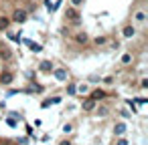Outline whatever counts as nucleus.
I'll return each mask as SVG.
<instances>
[{
  "label": "nucleus",
  "mask_w": 148,
  "mask_h": 145,
  "mask_svg": "<svg viewBox=\"0 0 148 145\" xmlns=\"http://www.w3.org/2000/svg\"><path fill=\"white\" fill-rule=\"evenodd\" d=\"M65 16H67L71 22H79V10H77L75 6H69L67 12H65Z\"/></svg>",
  "instance_id": "2"
},
{
  "label": "nucleus",
  "mask_w": 148,
  "mask_h": 145,
  "mask_svg": "<svg viewBox=\"0 0 148 145\" xmlns=\"http://www.w3.org/2000/svg\"><path fill=\"white\" fill-rule=\"evenodd\" d=\"M8 38H10V40H14V42H18V40H21V36H18V34H14V32H8Z\"/></svg>",
  "instance_id": "18"
},
{
  "label": "nucleus",
  "mask_w": 148,
  "mask_h": 145,
  "mask_svg": "<svg viewBox=\"0 0 148 145\" xmlns=\"http://www.w3.org/2000/svg\"><path fill=\"white\" fill-rule=\"evenodd\" d=\"M83 4V0H71V6H75V8H79Z\"/></svg>",
  "instance_id": "21"
},
{
  "label": "nucleus",
  "mask_w": 148,
  "mask_h": 145,
  "mask_svg": "<svg viewBox=\"0 0 148 145\" xmlns=\"http://www.w3.org/2000/svg\"><path fill=\"white\" fill-rule=\"evenodd\" d=\"M106 97V91H101V89H95V91H91V95H89V99H93L95 103L99 101V99H103Z\"/></svg>",
  "instance_id": "9"
},
{
  "label": "nucleus",
  "mask_w": 148,
  "mask_h": 145,
  "mask_svg": "<svg viewBox=\"0 0 148 145\" xmlns=\"http://www.w3.org/2000/svg\"><path fill=\"white\" fill-rule=\"evenodd\" d=\"M10 24V18L8 16H0V30H6Z\"/></svg>",
  "instance_id": "13"
},
{
  "label": "nucleus",
  "mask_w": 148,
  "mask_h": 145,
  "mask_svg": "<svg viewBox=\"0 0 148 145\" xmlns=\"http://www.w3.org/2000/svg\"><path fill=\"white\" fill-rule=\"evenodd\" d=\"M97 115H99V117H106V115H108V109H106V107H99V109H97Z\"/></svg>",
  "instance_id": "19"
},
{
  "label": "nucleus",
  "mask_w": 148,
  "mask_h": 145,
  "mask_svg": "<svg viewBox=\"0 0 148 145\" xmlns=\"http://www.w3.org/2000/svg\"><path fill=\"white\" fill-rule=\"evenodd\" d=\"M122 34H124L126 38H132V36H136V26H132V24H128V26H124V30H122Z\"/></svg>",
  "instance_id": "8"
},
{
  "label": "nucleus",
  "mask_w": 148,
  "mask_h": 145,
  "mask_svg": "<svg viewBox=\"0 0 148 145\" xmlns=\"http://www.w3.org/2000/svg\"><path fill=\"white\" fill-rule=\"evenodd\" d=\"M51 73H53V75H55L59 81H67V79H69V73H67V69H53Z\"/></svg>",
  "instance_id": "4"
},
{
  "label": "nucleus",
  "mask_w": 148,
  "mask_h": 145,
  "mask_svg": "<svg viewBox=\"0 0 148 145\" xmlns=\"http://www.w3.org/2000/svg\"><path fill=\"white\" fill-rule=\"evenodd\" d=\"M114 133L116 135H124L126 133V123H116L114 125Z\"/></svg>",
  "instance_id": "12"
},
{
  "label": "nucleus",
  "mask_w": 148,
  "mask_h": 145,
  "mask_svg": "<svg viewBox=\"0 0 148 145\" xmlns=\"http://www.w3.org/2000/svg\"><path fill=\"white\" fill-rule=\"evenodd\" d=\"M93 42H95V45H106V42H108V38H106V36H97Z\"/></svg>",
  "instance_id": "17"
},
{
  "label": "nucleus",
  "mask_w": 148,
  "mask_h": 145,
  "mask_svg": "<svg viewBox=\"0 0 148 145\" xmlns=\"http://www.w3.org/2000/svg\"><path fill=\"white\" fill-rule=\"evenodd\" d=\"M0 59H2V61H10L12 59V51L6 45H2V42H0Z\"/></svg>",
  "instance_id": "3"
},
{
  "label": "nucleus",
  "mask_w": 148,
  "mask_h": 145,
  "mask_svg": "<svg viewBox=\"0 0 148 145\" xmlns=\"http://www.w3.org/2000/svg\"><path fill=\"white\" fill-rule=\"evenodd\" d=\"M14 83V75L12 73H2L0 75V85H12Z\"/></svg>",
  "instance_id": "5"
},
{
  "label": "nucleus",
  "mask_w": 148,
  "mask_h": 145,
  "mask_svg": "<svg viewBox=\"0 0 148 145\" xmlns=\"http://www.w3.org/2000/svg\"><path fill=\"white\" fill-rule=\"evenodd\" d=\"M27 45H29V47H31V51H35V53H41V51H43V47H41V45H35V42H29V40H27Z\"/></svg>",
  "instance_id": "15"
},
{
  "label": "nucleus",
  "mask_w": 148,
  "mask_h": 145,
  "mask_svg": "<svg viewBox=\"0 0 148 145\" xmlns=\"http://www.w3.org/2000/svg\"><path fill=\"white\" fill-rule=\"evenodd\" d=\"M120 61H122V65H130L132 63V53H124Z\"/></svg>",
  "instance_id": "14"
},
{
  "label": "nucleus",
  "mask_w": 148,
  "mask_h": 145,
  "mask_svg": "<svg viewBox=\"0 0 148 145\" xmlns=\"http://www.w3.org/2000/svg\"><path fill=\"white\" fill-rule=\"evenodd\" d=\"M132 18H134V22H138V24H144V22H146V12H144V10H136Z\"/></svg>",
  "instance_id": "7"
},
{
  "label": "nucleus",
  "mask_w": 148,
  "mask_h": 145,
  "mask_svg": "<svg viewBox=\"0 0 148 145\" xmlns=\"http://www.w3.org/2000/svg\"><path fill=\"white\" fill-rule=\"evenodd\" d=\"M140 87L146 89V87H148V79H142V81H140Z\"/></svg>",
  "instance_id": "22"
},
{
  "label": "nucleus",
  "mask_w": 148,
  "mask_h": 145,
  "mask_svg": "<svg viewBox=\"0 0 148 145\" xmlns=\"http://www.w3.org/2000/svg\"><path fill=\"white\" fill-rule=\"evenodd\" d=\"M27 16H29L27 10H23V8L18 10V8H16V10L12 12V16H10V22H18V24H23V22L27 20Z\"/></svg>",
  "instance_id": "1"
},
{
  "label": "nucleus",
  "mask_w": 148,
  "mask_h": 145,
  "mask_svg": "<svg viewBox=\"0 0 148 145\" xmlns=\"http://www.w3.org/2000/svg\"><path fill=\"white\" fill-rule=\"evenodd\" d=\"M39 69H41V71H43V73H51V71H53V69H55V65H53V63H51V61H43V63H41V67H39Z\"/></svg>",
  "instance_id": "10"
},
{
  "label": "nucleus",
  "mask_w": 148,
  "mask_h": 145,
  "mask_svg": "<svg viewBox=\"0 0 148 145\" xmlns=\"http://www.w3.org/2000/svg\"><path fill=\"white\" fill-rule=\"evenodd\" d=\"M81 109H83V111H93V109H95V101H93V99L83 101V103H81Z\"/></svg>",
  "instance_id": "11"
},
{
  "label": "nucleus",
  "mask_w": 148,
  "mask_h": 145,
  "mask_svg": "<svg viewBox=\"0 0 148 145\" xmlns=\"http://www.w3.org/2000/svg\"><path fill=\"white\" fill-rule=\"evenodd\" d=\"M67 93H69V95H75V85L69 83V85H67Z\"/></svg>",
  "instance_id": "20"
},
{
  "label": "nucleus",
  "mask_w": 148,
  "mask_h": 145,
  "mask_svg": "<svg viewBox=\"0 0 148 145\" xmlns=\"http://www.w3.org/2000/svg\"><path fill=\"white\" fill-rule=\"evenodd\" d=\"M128 107H130V109H132V111H134V113H136V105H134V103H132V101H128Z\"/></svg>",
  "instance_id": "23"
},
{
  "label": "nucleus",
  "mask_w": 148,
  "mask_h": 145,
  "mask_svg": "<svg viewBox=\"0 0 148 145\" xmlns=\"http://www.w3.org/2000/svg\"><path fill=\"white\" fill-rule=\"evenodd\" d=\"M75 91H79V93H87V91H89V87H87V85L83 83V85H79V87H75Z\"/></svg>",
  "instance_id": "16"
},
{
  "label": "nucleus",
  "mask_w": 148,
  "mask_h": 145,
  "mask_svg": "<svg viewBox=\"0 0 148 145\" xmlns=\"http://www.w3.org/2000/svg\"><path fill=\"white\" fill-rule=\"evenodd\" d=\"M73 38H75V42H77V45H87V42H89V36H87V32H83V30H81V32H77Z\"/></svg>",
  "instance_id": "6"
}]
</instances>
